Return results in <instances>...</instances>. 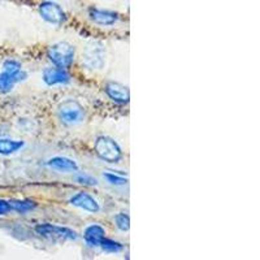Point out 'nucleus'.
Instances as JSON below:
<instances>
[{
    "instance_id": "1",
    "label": "nucleus",
    "mask_w": 260,
    "mask_h": 260,
    "mask_svg": "<svg viewBox=\"0 0 260 260\" xmlns=\"http://www.w3.org/2000/svg\"><path fill=\"white\" fill-rule=\"evenodd\" d=\"M94 151L99 159L108 164H116L122 159V150L115 139L111 137L101 136L95 139Z\"/></svg>"
},
{
    "instance_id": "2",
    "label": "nucleus",
    "mask_w": 260,
    "mask_h": 260,
    "mask_svg": "<svg viewBox=\"0 0 260 260\" xmlns=\"http://www.w3.org/2000/svg\"><path fill=\"white\" fill-rule=\"evenodd\" d=\"M36 233L41 236L42 238L53 241V242H62V241H76L78 238V234L74 231L67 226H60V225L48 224H38L36 226Z\"/></svg>"
},
{
    "instance_id": "3",
    "label": "nucleus",
    "mask_w": 260,
    "mask_h": 260,
    "mask_svg": "<svg viewBox=\"0 0 260 260\" xmlns=\"http://www.w3.org/2000/svg\"><path fill=\"white\" fill-rule=\"evenodd\" d=\"M57 115H59L60 121L65 125H77L83 121L85 118V110L77 101L68 99L59 104L57 107Z\"/></svg>"
},
{
    "instance_id": "4",
    "label": "nucleus",
    "mask_w": 260,
    "mask_h": 260,
    "mask_svg": "<svg viewBox=\"0 0 260 260\" xmlns=\"http://www.w3.org/2000/svg\"><path fill=\"white\" fill-rule=\"evenodd\" d=\"M47 57L55 67L68 68L74 60V48L67 42H59L48 48Z\"/></svg>"
},
{
    "instance_id": "5",
    "label": "nucleus",
    "mask_w": 260,
    "mask_h": 260,
    "mask_svg": "<svg viewBox=\"0 0 260 260\" xmlns=\"http://www.w3.org/2000/svg\"><path fill=\"white\" fill-rule=\"evenodd\" d=\"M39 15L46 22L52 25H62L67 20V16L61 7L51 0L39 4Z\"/></svg>"
},
{
    "instance_id": "6",
    "label": "nucleus",
    "mask_w": 260,
    "mask_h": 260,
    "mask_svg": "<svg viewBox=\"0 0 260 260\" xmlns=\"http://www.w3.org/2000/svg\"><path fill=\"white\" fill-rule=\"evenodd\" d=\"M69 203L74 207L81 208L83 211H87L90 213H96L101 211V204L96 199L92 197L91 194L86 191H78L77 194H74L71 199H69Z\"/></svg>"
},
{
    "instance_id": "7",
    "label": "nucleus",
    "mask_w": 260,
    "mask_h": 260,
    "mask_svg": "<svg viewBox=\"0 0 260 260\" xmlns=\"http://www.w3.org/2000/svg\"><path fill=\"white\" fill-rule=\"evenodd\" d=\"M43 81L48 86L67 85L71 82V74L65 68L53 65V67H48L43 71Z\"/></svg>"
},
{
    "instance_id": "8",
    "label": "nucleus",
    "mask_w": 260,
    "mask_h": 260,
    "mask_svg": "<svg viewBox=\"0 0 260 260\" xmlns=\"http://www.w3.org/2000/svg\"><path fill=\"white\" fill-rule=\"evenodd\" d=\"M106 94L108 95L111 101H113L115 103L118 104H126L129 103L130 101V92L129 89H127L126 86L122 85L120 82H108L106 85V89H104Z\"/></svg>"
},
{
    "instance_id": "9",
    "label": "nucleus",
    "mask_w": 260,
    "mask_h": 260,
    "mask_svg": "<svg viewBox=\"0 0 260 260\" xmlns=\"http://www.w3.org/2000/svg\"><path fill=\"white\" fill-rule=\"evenodd\" d=\"M89 17L94 24L101 25V26H111L118 20V15L113 11L95 8V7L89 9Z\"/></svg>"
},
{
    "instance_id": "10",
    "label": "nucleus",
    "mask_w": 260,
    "mask_h": 260,
    "mask_svg": "<svg viewBox=\"0 0 260 260\" xmlns=\"http://www.w3.org/2000/svg\"><path fill=\"white\" fill-rule=\"evenodd\" d=\"M26 77L27 74L24 71H21L20 73H9V72L3 71L0 73V92H3V94L11 92L16 83L25 81Z\"/></svg>"
},
{
    "instance_id": "11",
    "label": "nucleus",
    "mask_w": 260,
    "mask_h": 260,
    "mask_svg": "<svg viewBox=\"0 0 260 260\" xmlns=\"http://www.w3.org/2000/svg\"><path fill=\"white\" fill-rule=\"evenodd\" d=\"M47 167H50L53 171L64 172V173H68V172H74L76 173V172L80 171V167H78L77 161L67 156L51 157L47 161Z\"/></svg>"
},
{
    "instance_id": "12",
    "label": "nucleus",
    "mask_w": 260,
    "mask_h": 260,
    "mask_svg": "<svg viewBox=\"0 0 260 260\" xmlns=\"http://www.w3.org/2000/svg\"><path fill=\"white\" fill-rule=\"evenodd\" d=\"M106 237V231L104 228L98 224H91L85 229L83 233V240L90 247H99L101 241Z\"/></svg>"
},
{
    "instance_id": "13",
    "label": "nucleus",
    "mask_w": 260,
    "mask_h": 260,
    "mask_svg": "<svg viewBox=\"0 0 260 260\" xmlns=\"http://www.w3.org/2000/svg\"><path fill=\"white\" fill-rule=\"evenodd\" d=\"M25 147L24 141H17V139L11 138H0V155L8 156L18 152L21 148Z\"/></svg>"
},
{
    "instance_id": "14",
    "label": "nucleus",
    "mask_w": 260,
    "mask_h": 260,
    "mask_svg": "<svg viewBox=\"0 0 260 260\" xmlns=\"http://www.w3.org/2000/svg\"><path fill=\"white\" fill-rule=\"evenodd\" d=\"M8 202L9 204H11L12 211L20 213V215L29 213L37 208L36 202L29 201V199H12V201H8Z\"/></svg>"
},
{
    "instance_id": "15",
    "label": "nucleus",
    "mask_w": 260,
    "mask_h": 260,
    "mask_svg": "<svg viewBox=\"0 0 260 260\" xmlns=\"http://www.w3.org/2000/svg\"><path fill=\"white\" fill-rule=\"evenodd\" d=\"M99 247L106 252H111V254H117V252H121L124 250V246L122 243L117 242V241H113L111 238H107L104 237L103 240L101 241V245Z\"/></svg>"
},
{
    "instance_id": "16",
    "label": "nucleus",
    "mask_w": 260,
    "mask_h": 260,
    "mask_svg": "<svg viewBox=\"0 0 260 260\" xmlns=\"http://www.w3.org/2000/svg\"><path fill=\"white\" fill-rule=\"evenodd\" d=\"M74 181L77 183H80V185H83V186H96L98 185L96 178L87 175V173H83V172H76Z\"/></svg>"
},
{
    "instance_id": "17",
    "label": "nucleus",
    "mask_w": 260,
    "mask_h": 260,
    "mask_svg": "<svg viewBox=\"0 0 260 260\" xmlns=\"http://www.w3.org/2000/svg\"><path fill=\"white\" fill-rule=\"evenodd\" d=\"M103 177L106 178L111 185H113V186H124V185H126L127 183L126 177L116 175V173H113V172H106V173H103Z\"/></svg>"
},
{
    "instance_id": "18",
    "label": "nucleus",
    "mask_w": 260,
    "mask_h": 260,
    "mask_svg": "<svg viewBox=\"0 0 260 260\" xmlns=\"http://www.w3.org/2000/svg\"><path fill=\"white\" fill-rule=\"evenodd\" d=\"M116 226L122 232H127L130 229V217L124 212H120L115 216Z\"/></svg>"
},
{
    "instance_id": "19",
    "label": "nucleus",
    "mask_w": 260,
    "mask_h": 260,
    "mask_svg": "<svg viewBox=\"0 0 260 260\" xmlns=\"http://www.w3.org/2000/svg\"><path fill=\"white\" fill-rule=\"evenodd\" d=\"M3 71L9 72V73H20L22 71V67L17 60L8 59L3 62Z\"/></svg>"
},
{
    "instance_id": "20",
    "label": "nucleus",
    "mask_w": 260,
    "mask_h": 260,
    "mask_svg": "<svg viewBox=\"0 0 260 260\" xmlns=\"http://www.w3.org/2000/svg\"><path fill=\"white\" fill-rule=\"evenodd\" d=\"M11 212H12V208H11L9 202L4 201V199H0V216H6Z\"/></svg>"
}]
</instances>
